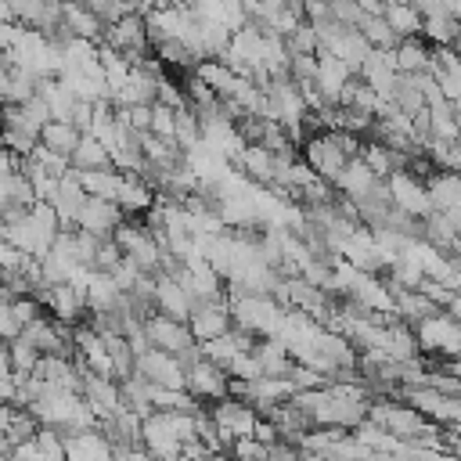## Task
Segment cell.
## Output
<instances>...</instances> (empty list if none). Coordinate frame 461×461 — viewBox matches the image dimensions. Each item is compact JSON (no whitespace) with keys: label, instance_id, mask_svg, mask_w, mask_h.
<instances>
[{"label":"cell","instance_id":"cell-1","mask_svg":"<svg viewBox=\"0 0 461 461\" xmlns=\"http://www.w3.org/2000/svg\"><path fill=\"white\" fill-rule=\"evenodd\" d=\"M209 414H212L220 436H223L230 447H234V439L252 436V432H256V421H259V411H256L249 400H238V396H230V393H227L223 400L209 403Z\"/></svg>","mask_w":461,"mask_h":461},{"label":"cell","instance_id":"cell-2","mask_svg":"<svg viewBox=\"0 0 461 461\" xmlns=\"http://www.w3.org/2000/svg\"><path fill=\"white\" fill-rule=\"evenodd\" d=\"M137 375L148 378L151 385H166V389H187V367L180 364L176 353H166L158 346L137 353Z\"/></svg>","mask_w":461,"mask_h":461},{"label":"cell","instance_id":"cell-3","mask_svg":"<svg viewBox=\"0 0 461 461\" xmlns=\"http://www.w3.org/2000/svg\"><path fill=\"white\" fill-rule=\"evenodd\" d=\"M187 393H191L194 400H202L205 407L216 403V400H223V396L230 393V375H227V367L212 364L209 357H198L194 364H187Z\"/></svg>","mask_w":461,"mask_h":461},{"label":"cell","instance_id":"cell-4","mask_svg":"<svg viewBox=\"0 0 461 461\" xmlns=\"http://www.w3.org/2000/svg\"><path fill=\"white\" fill-rule=\"evenodd\" d=\"M144 331H148V339H151V346H158V349H166V353H184V349H191L198 339H194V331H191V324L187 321H176V317H166V313H151L148 321H144Z\"/></svg>","mask_w":461,"mask_h":461},{"label":"cell","instance_id":"cell-5","mask_svg":"<svg viewBox=\"0 0 461 461\" xmlns=\"http://www.w3.org/2000/svg\"><path fill=\"white\" fill-rule=\"evenodd\" d=\"M389 194H393V202H396L403 212H411V216H418V220H425V216L432 212L429 184H425L421 176L407 173V169H396V173L389 176Z\"/></svg>","mask_w":461,"mask_h":461},{"label":"cell","instance_id":"cell-6","mask_svg":"<svg viewBox=\"0 0 461 461\" xmlns=\"http://www.w3.org/2000/svg\"><path fill=\"white\" fill-rule=\"evenodd\" d=\"M191 331L198 342H212L220 335H227L234 328V317H230V303L227 299H212V303H194L191 317H187Z\"/></svg>","mask_w":461,"mask_h":461},{"label":"cell","instance_id":"cell-7","mask_svg":"<svg viewBox=\"0 0 461 461\" xmlns=\"http://www.w3.org/2000/svg\"><path fill=\"white\" fill-rule=\"evenodd\" d=\"M122 220H126V212L119 209V202H112V198H94V194H90V198L83 202V209H79L76 227H79V230H90L94 238H112Z\"/></svg>","mask_w":461,"mask_h":461},{"label":"cell","instance_id":"cell-8","mask_svg":"<svg viewBox=\"0 0 461 461\" xmlns=\"http://www.w3.org/2000/svg\"><path fill=\"white\" fill-rule=\"evenodd\" d=\"M353 76H357V72H353L342 58H335L331 50H321V54H317V90L324 94L328 104H339V97H342V90L349 86Z\"/></svg>","mask_w":461,"mask_h":461},{"label":"cell","instance_id":"cell-9","mask_svg":"<svg viewBox=\"0 0 461 461\" xmlns=\"http://www.w3.org/2000/svg\"><path fill=\"white\" fill-rule=\"evenodd\" d=\"M86 198H90V194L83 191L79 173H76V169H68V173L58 180V187H54V194H50L47 202L54 205V212H58V220H61V227H76L79 209H83V202H86Z\"/></svg>","mask_w":461,"mask_h":461},{"label":"cell","instance_id":"cell-10","mask_svg":"<svg viewBox=\"0 0 461 461\" xmlns=\"http://www.w3.org/2000/svg\"><path fill=\"white\" fill-rule=\"evenodd\" d=\"M115 202H119V209H122L126 216H144V212L158 202V191H155V184H151L148 176H140V173H122V187H119Z\"/></svg>","mask_w":461,"mask_h":461},{"label":"cell","instance_id":"cell-11","mask_svg":"<svg viewBox=\"0 0 461 461\" xmlns=\"http://www.w3.org/2000/svg\"><path fill=\"white\" fill-rule=\"evenodd\" d=\"M155 310L166 313V317H176V321H187L191 310H194V299L187 295V288L169 277V274H155Z\"/></svg>","mask_w":461,"mask_h":461},{"label":"cell","instance_id":"cell-12","mask_svg":"<svg viewBox=\"0 0 461 461\" xmlns=\"http://www.w3.org/2000/svg\"><path fill=\"white\" fill-rule=\"evenodd\" d=\"M61 25L68 29V36H79V40L101 43V36H104V22L79 0H61Z\"/></svg>","mask_w":461,"mask_h":461},{"label":"cell","instance_id":"cell-13","mask_svg":"<svg viewBox=\"0 0 461 461\" xmlns=\"http://www.w3.org/2000/svg\"><path fill=\"white\" fill-rule=\"evenodd\" d=\"M65 461H112V443L101 429H86L65 439Z\"/></svg>","mask_w":461,"mask_h":461},{"label":"cell","instance_id":"cell-14","mask_svg":"<svg viewBox=\"0 0 461 461\" xmlns=\"http://www.w3.org/2000/svg\"><path fill=\"white\" fill-rule=\"evenodd\" d=\"M230 162H234L238 173H245L249 180H256V184H263V187L274 184V151H267L263 144H245Z\"/></svg>","mask_w":461,"mask_h":461},{"label":"cell","instance_id":"cell-15","mask_svg":"<svg viewBox=\"0 0 461 461\" xmlns=\"http://www.w3.org/2000/svg\"><path fill=\"white\" fill-rule=\"evenodd\" d=\"M393 61H396V72L418 76V72H429L432 68V50L418 36H407V40H400L393 47Z\"/></svg>","mask_w":461,"mask_h":461},{"label":"cell","instance_id":"cell-16","mask_svg":"<svg viewBox=\"0 0 461 461\" xmlns=\"http://www.w3.org/2000/svg\"><path fill=\"white\" fill-rule=\"evenodd\" d=\"M79 140H83V130L72 126V122H65V119H50L43 126V133H40V144H47L50 151H58L65 158H72V151H76Z\"/></svg>","mask_w":461,"mask_h":461},{"label":"cell","instance_id":"cell-17","mask_svg":"<svg viewBox=\"0 0 461 461\" xmlns=\"http://www.w3.org/2000/svg\"><path fill=\"white\" fill-rule=\"evenodd\" d=\"M72 169H108L112 166V151L94 137V133H83V140L76 144V151H72Z\"/></svg>","mask_w":461,"mask_h":461},{"label":"cell","instance_id":"cell-18","mask_svg":"<svg viewBox=\"0 0 461 461\" xmlns=\"http://www.w3.org/2000/svg\"><path fill=\"white\" fill-rule=\"evenodd\" d=\"M76 173H79V169H76ZM79 184H83L86 194H94V198H112V202H115V194H119V187H122V173H119L115 166H108V169H83V173H79Z\"/></svg>","mask_w":461,"mask_h":461},{"label":"cell","instance_id":"cell-19","mask_svg":"<svg viewBox=\"0 0 461 461\" xmlns=\"http://www.w3.org/2000/svg\"><path fill=\"white\" fill-rule=\"evenodd\" d=\"M382 18L389 22V29H393L400 40L418 36V32H421V25H425L421 11H418L411 0H407V4H393V7H385V11H382Z\"/></svg>","mask_w":461,"mask_h":461},{"label":"cell","instance_id":"cell-20","mask_svg":"<svg viewBox=\"0 0 461 461\" xmlns=\"http://www.w3.org/2000/svg\"><path fill=\"white\" fill-rule=\"evenodd\" d=\"M357 29L364 32V40H367L375 50H393V47L400 43V36L389 29V22H385L382 14H364Z\"/></svg>","mask_w":461,"mask_h":461},{"label":"cell","instance_id":"cell-21","mask_svg":"<svg viewBox=\"0 0 461 461\" xmlns=\"http://www.w3.org/2000/svg\"><path fill=\"white\" fill-rule=\"evenodd\" d=\"M421 32H425L436 47H454V43H457V36H461V32H457V22H454L447 11L429 14V18H425V25H421Z\"/></svg>","mask_w":461,"mask_h":461},{"label":"cell","instance_id":"cell-22","mask_svg":"<svg viewBox=\"0 0 461 461\" xmlns=\"http://www.w3.org/2000/svg\"><path fill=\"white\" fill-rule=\"evenodd\" d=\"M288 54H321V32H317V25L313 22H299L292 32H288Z\"/></svg>","mask_w":461,"mask_h":461},{"label":"cell","instance_id":"cell-23","mask_svg":"<svg viewBox=\"0 0 461 461\" xmlns=\"http://www.w3.org/2000/svg\"><path fill=\"white\" fill-rule=\"evenodd\" d=\"M7 349H11V364H14V375H32L36 371V364H40V349L25 339V335H18V339H11L7 342Z\"/></svg>","mask_w":461,"mask_h":461},{"label":"cell","instance_id":"cell-24","mask_svg":"<svg viewBox=\"0 0 461 461\" xmlns=\"http://www.w3.org/2000/svg\"><path fill=\"white\" fill-rule=\"evenodd\" d=\"M288 79H292L295 86L317 83V54H292V58H288Z\"/></svg>","mask_w":461,"mask_h":461},{"label":"cell","instance_id":"cell-25","mask_svg":"<svg viewBox=\"0 0 461 461\" xmlns=\"http://www.w3.org/2000/svg\"><path fill=\"white\" fill-rule=\"evenodd\" d=\"M36 144H40V137H36V133L18 130V126H4V148H7V151H14L18 158H29Z\"/></svg>","mask_w":461,"mask_h":461},{"label":"cell","instance_id":"cell-26","mask_svg":"<svg viewBox=\"0 0 461 461\" xmlns=\"http://www.w3.org/2000/svg\"><path fill=\"white\" fill-rule=\"evenodd\" d=\"M151 133L173 140V133H176V108L155 101V104H151Z\"/></svg>","mask_w":461,"mask_h":461},{"label":"cell","instance_id":"cell-27","mask_svg":"<svg viewBox=\"0 0 461 461\" xmlns=\"http://www.w3.org/2000/svg\"><path fill=\"white\" fill-rule=\"evenodd\" d=\"M22 321L14 317V310H11V303H4L0 299V342H11V339H18L22 335Z\"/></svg>","mask_w":461,"mask_h":461},{"label":"cell","instance_id":"cell-28","mask_svg":"<svg viewBox=\"0 0 461 461\" xmlns=\"http://www.w3.org/2000/svg\"><path fill=\"white\" fill-rule=\"evenodd\" d=\"M18 169H22V158H18L14 151H7V148H4V140H0V176L18 173Z\"/></svg>","mask_w":461,"mask_h":461},{"label":"cell","instance_id":"cell-29","mask_svg":"<svg viewBox=\"0 0 461 461\" xmlns=\"http://www.w3.org/2000/svg\"><path fill=\"white\" fill-rule=\"evenodd\" d=\"M7 375H14V364H11V349H7V342H0V378H7Z\"/></svg>","mask_w":461,"mask_h":461},{"label":"cell","instance_id":"cell-30","mask_svg":"<svg viewBox=\"0 0 461 461\" xmlns=\"http://www.w3.org/2000/svg\"><path fill=\"white\" fill-rule=\"evenodd\" d=\"M4 22H18V18H14V11H11V4H7V0H0V25H4Z\"/></svg>","mask_w":461,"mask_h":461},{"label":"cell","instance_id":"cell-31","mask_svg":"<svg viewBox=\"0 0 461 461\" xmlns=\"http://www.w3.org/2000/svg\"><path fill=\"white\" fill-rule=\"evenodd\" d=\"M202 461H234V457H230L227 450H212V454H205Z\"/></svg>","mask_w":461,"mask_h":461},{"label":"cell","instance_id":"cell-32","mask_svg":"<svg viewBox=\"0 0 461 461\" xmlns=\"http://www.w3.org/2000/svg\"><path fill=\"white\" fill-rule=\"evenodd\" d=\"M393 4H407V0H382V7H393Z\"/></svg>","mask_w":461,"mask_h":461},{"label":"cell","instance_id":"cell-33","mask_svg":"<svg viewBox=\"0 0 461 461\" xmlns=\"http://www.w3.org/2000/svg\"><path fill=\"white\" fill-rule=\"evenodd\" d=\"M0 140H4V130H0Z\"/></svg>","mask_w":461,"mask_h":461}]
</instances>
